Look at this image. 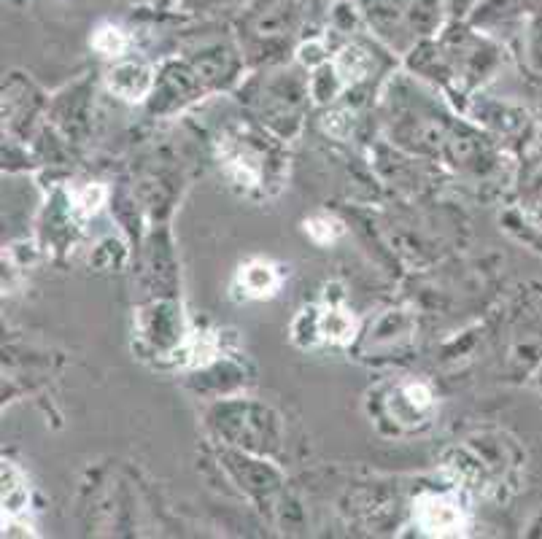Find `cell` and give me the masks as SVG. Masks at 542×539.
<instances>
[{
	"label": "cell",
	"mask_w": 542,
	"mask_h": 539,
	"mask_svg": "<svg viewBox=\"0 0 542 539\" xmlns=\"http://www.w3.org/2000/svg\"><path fill=\"white\" fill-rule=\"evenodd\" d=\"M421 523L432 531L456 529V526H459V510H456L454 504L432 496V499L421 502Z\"/></svg>",
	"instance_id": "cell-1"
},
{
	"label": "cell",
	"mask_w": 542,
	"mask_h": 539,
	"mask_svg": "<svg viewBox=\"0 0 542 539\" xmlns=\"http://www.w3.org/2000/svg\"><path fill=\"white\" fill-rule=\"evenodd\" d=\"M240 281L246 286V292L254 294V297H262V294H270V289H276V273L273 267L262 265V262H254L243 273H240Z\"/></svg>",
	"instance_id": "cell-2"
},
{
	"label": "cell",
	"mask_w": 542,
	"mask_h": 539,
	"mask_svg": "<svg viewBox=\"0 0 542 539\" xmlns=\"http://www.w3.org/2000/svg\"><path fill=\"white\" fill-rule=\"evenodd\" d=\"M95 46H98L100 52L106 54H119L127 46V38L122 30H116V27H103L98 36H95Z\"/></svg>",
	"instance_id": "cell-3"
}]
</instances>
